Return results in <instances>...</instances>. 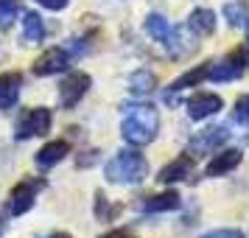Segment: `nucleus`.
Masks as SVG:
<instances>
[{
    "instance_id": "obj_1",
    "label": "nucleus",
    "mask_w": 249,
    "mask_h": 238,
    "mask_svg": "<svg viewBox=\"0 0 249 238\" xmlns=\"http://www.w3.org/2000/svg\"><path fill=\"white\" fill-rule=\"evenodd\" d=\"M160 132V112L154 104H132L124 107V124H121V135L129 146H148L157 140Z\"/></svg>"
},
{
    "instance_id": "obj_2",
    "label": "nucleus",
    "mask_w": 249,
    "mask_h": 238,
    "mask_svg": "<svg viewBox=\"0 0 249 238\" xmlns=\"http://www.w3.org/2000/svg\"><path fill=\"white\" fill-rule=\"evenodd\" d=\"M104 177H107V182H115V185H137L148 177V160L137 148L118 151L104 165Z\"/></svg>"
},
{
    "instance_id": "obj_3",
    "label": "nucleus",
    "mask_w": 249,
    "mask_h": 238,
    "mask_svg": "<svg viewBox=\"0 0 249 238\" xmlns=\"http://www.w3.org/2000/svg\"><path fill=\"white\" fill-rule=\"evenodd\" d=\"M249 68V45H238L232 48L227 56H221L218 62H210V81H235L241 79Z\"/></svg>"
},
{
    "instance_id": "obj_4",
    "label": "nucleus",
    "mask_w": 249,
    "mask_h": 238,
    "mask_svg": "<svg viewBox=\"0 0 249 238\" xmlns=\"http://www.w3.org/2000/svg\"><path fill=\"white\" fill-rule=\"evenodd\" d=\"M45 188H48L45 177H25V180H20L12 188V193H9V213L12 216H25L31 207H34L36 196L45 191Z\"/></svg>"
},
{
    "instance_id": "obj_5",
    "label": "nucleus",
    "mask_w": 249,
    "mask_h": 238,
    "mask_svg": "<svg viewBox=\"0 0 249 238\" xmlns=\"http://www.w3.org/2000/svg\"><path fill=\"white\" fill-rule=\"evenodd\" d=\"M53 124V115L48 107H31L25 110L17 124H14V140H31V137H42L48 135V129Z\"/></svg>"
},
{
    "instance_id": "obj_6",
    "label": "nucleus",
    "mask_w": 249,
    "mask_h": 238,
    "mask_svg": "<svg viewBox=\"0 0 249 238\" xmlns=\"http://www.w3.org/2000/svg\"><path fill=\"white\" fill-rule=\"evenodd\" d=\"M232 137V126L224 124V126H207L202 132L188 140V154L193 157H202V154H210V151H218V148L227 146V140Z\"/></svg>"
},
{
    "instance_id": "obj_7",
    "label": "nucleus",
    "mask_w": 249,
    "mask_h": 238,
    "mask_svg": "<svg viewBox=\"0 0 249 238\" xmlns=\"http://www.w3.org/2000/svg\"><path fill=\"white\" fill-rule=\"evenodd\" d=\"M90 87H92L90 73H84V70H70L68 76L62 79V84H59V104H62V110H73V107L90 92Z\"/></svg>"
},
{
    "instance_id": "obj_8",
    "label": "nucleus",
    "mask_w": 249,
    "mask_h": 238,
    "mask_svg": "<svg viewBox=\"0 0 249 238\" xmlns=\"http://www.w3.org/2000/svg\"><path fill=\"white\" fill-rule=\"evenodd\" d=\"M199 37L193 34L188 25H171V34L165 37L162 48L168 51L171 59H191L196 51H199Z\"/></svg>"
},
{
    "instance_id": "obj_9",
    "label": "nucleus",
    "mask_w": 249,
    "mask_h": 238,
    "mask_svg": "<svg viewBox=\"0 0 249 238\" xmlns=\"http://www.w3.org/2000/svg\"><path fill=\"white\" fill-rule=\"evenodd\" d=\"M70 59H73L70 48L53 45L34 62L31 73H34V76H56V73H65V70L70 68Z\"/></svg>"
},
{
    "instance_id": "obj_10",
    "label": "nucleus",
    "mask_w": 249,
    "mask_h": 238,
    "mask_svg": "<svg viewBox=\"0 0 249 238\" xmlns=\"http://www.w3.org/2000/svg\"><path fill=\"white\" fill-rule=\"evenodd\" d=\"M185 110H188V118L191 121H204V118H213L224 110V101L221 95L215 92H193L191 98L185 101Z\"/></svg>"
},
{
    "instance_id": "obj_11",
    "label": "nucleus",
    "mask_w": 249,
    "mask_h": 238,
    "mask_svg": "<svg viewBox=\"0 0 249 238\" xmlns=\"http://www.w3.org/2000/svg\"><path fill=\"white\" fill-rule=\"evenodd\" d=\"M244 160V151L241 148H218L213 154V160L204 165V177H227L230 171H235Z\"/></svg>"
},
{
    "instance_id": "obj_12",
    "label": "nucleus",
    "mask_w": 249,
    "mask_h": 238,
    "mask_svg": "<svg viewBox=\"0 0 249 238\" xmlns=\"http://www.w3.org/2000/svg\"><path fill=\"white\" fill-rule=\"evenodd\" d=\"M68 154H70V143L65 137H56V140H48L45 146L36 151L34 163H36V168L48 171V168H53V165H59Z\"/></svg>"
},
{
    "instance_id": "obj_13",
    "label": "nucleus",
    "mask_w": 249,
    "mask_h": 238,
    "mask_svg": "<svg viewBox=\"0 0 249 238\" xmlns=\"http://www.w3.org/2000/svg\"><path fill=\"white\" fill-rule=\"evenodd\" d=\"M193 174V154H179V157H174L168 165H162L157 174V182L162 185H174V182H182L188 180Z\"/></svg>"
},
{
    "instance_id": "obj_14",
    "label": "nucleus",
    "mask_w": 249,
    "mask_h": 238,
    "mask_svg": "<svg viewBox=\"0 0 249 238\" xmlns=\"http://www.w3.org/2000/svg\"><path fill=\"white\" fill-rule=\"evenodd\" d=\"M20 92H23V73L17 70L0 73V110H12L20 101Z\"/></svg>"
},
{
    "instance_id": "obj_15",
    "label": "nucleus",
    "mask_w": 249,
    "mask_h": 238,
    "mask_svg": "<svg viewBox=\"0 0 249 238\" xmlns=\"http://www.w3.org/2000/svg\"><path fill=\"white\" fill-rule=\"evenodd\" d=\"M182 204V196L177 191H165V193H154V196H146L140 202V210L143 213H168V210H177Z\"/></svg>"
},
{
    "instance_id": "obj_16",
    "label": "nucleus",
    "mask_w": 249,
    "mask_h": 238,
    "mask_svg": "<svg viewBox=\"0 0 249 238\" xmlns=\"http://www.w3.org/2000/svg\"><path fill=\"white\" fill-rule=\"evenodd\" d=\"M207 76H210V62H207V65H199V68H191L188 73H182L179 79L168 87V92H165V101H174V95H177V92L188 90V87H196V84H202Z\"/></svg>"
},
{
    "instance_id": "obj_17",
    "label": "nucleus",
    "mask_w": 249,
    "mask_h": 238,
    "mask_svg": "<svg viewBox=\"0 0 249 238\" xmlns=\"http://www.w3.org/2000/svg\"><path fill=\"white\" fill-rule=\"evenodd\" d=\"M185 25H188L196 37H210L215 31V12L199 6V9H193V12L188 14V23Z\"/></svg>"
},
{
    "instance_id": "obj_18",
    "label": "nucleus",
    "mask_w": 249,
    "mask_h": 238,
    "mask_svg": "<svg viewBox=\"0 0 249 238\" xmlns=\"http://www.w3.org/2000/svg\"><path fill=\"white\" fill-rule=\"evenodd\" d=\"M45 39V23L36 12H25L23 14V37L20 45H39Z\"/></svg>"
},
{
    "instance_id": "obj_19",
    "label": "nucleus",
    "mask_w": 249,
    "mask_h": 238,
    "mask_svg": "<svg viewBox=\"0 0 249 238\" xmlns=\"http://www.w3.org/2000/svg\"><path fill=\"white\" fill-rule=\"evenodd\" d=\"M143 28H146V34L154 39V42H165V37L171 34V23H168V17L165 14H160V12H151L146 17V23H143Z\"/></svg>"
},
{
    "instance_id": "obj_20",
    "label": "nucleus",
    "mask_w": 249,
    "mask_h": 238,
    "mask_svg": "<svg viewBox=\"0 0 249 238\" xmlns=\"http://www.w3.org/2000/svg\"><path fill=\"white\" fill-rule=\"evenodd\" d=\"M157 90V76L151 70H137L129 76V92L132 95H151Z\"/></svg>"
},
{
    "instance_id": "obj_21",
    "label": "nucleus",
    "mask_w": 249,
    "mask_h": 238,
    "mask_svg": "<svg viewBox=\"0 0 249 238\" xmlns=\"http://www.w3.org/2000/svg\"><path fill=\"white\" fill-rule=\"evenodd\" d=\"M224 17L232 28L249 25V3L247 0H230V3H224Z\"/></svg>"
},
{
    "instance_id": "obj_22",
    "label": "nucleus",
    "mask_w": 249,
    "mask_h": 238,
    "mask_svg": "<svg viewBox=\"0 0 249 238\" xmlns=\"http://www.w3.org/2000/svg\"><path fill=\"white\" fill-rule=\"evenodd\" d=\"M118 213H121V207L118 204H109L101 191H95V216H98V221H112Z\"/></svg>"
},
{
    "instance_id": "obj_23",
    "label": "nucleus",
    "mask_w": 249,
    "mask_h": 238,
    "mask_svg": "<svg viewBox=\"0 0 249 238\" xmlns=\"http://www.w3.org/2000/svg\"><path fill=\"white\" fill-rule=\"evenodd\" d=\"M17 0H0V28H9V25L17 20Z\"/></svg>"
},
{
    "instance_id": "obj_24",
    "label": "nucleus",
    "mask_w": 249,
    "mask_h": 238,
    "mask_svg": "<svg viewBox=\"0 0 249 238\" xmlns=\"http://www.w3.org/2000/svg\"><path fill=\"white\" fill-rule=\"evenodd\" d=\"M232 118H238V121H249V92L238 95V101H235V112H232Z\"/></svg>"
},
{
    "instance_id": "obj_25",
    "label": "nucleus",
    "mask_w": 249,
    "mask_h": 238,
    "mask_svg": "<svg viewBox=\"0 0 249 238\" xmlns=\"http://www.w3.org/2000/svg\"><path fill=\"white\" fill-rule=\"evenodd\" d=\"M202 238H247L241 230L235 227H227V230H210V233H204Z\"/></svg>"
},
{
    "instance_id": "obj_26",
    "label": "nucleus",
    "mask_w": 249,
    "mask_h": 238,
    "mask_svg": "<svg viewBox=\"0 0 249 238\" xmlns=\"http://www.w3.org/2000/svg\"><path fill=\"white\" fill-rule=\"evenodd\" d=\"M34 3L45 6L48 12H62V9H68V3H70V0H34Z\"/></svg>"
},
{
    "instance_id": "obj_27",
    "label": "nucleus",
    "mask_w": 249,
    "mask_h": 238,
    "mask_svg": "<svg viewBox=\"0 0 249 238\" xmlns=\"http://www.w3.org/2000/svg\"><path fill=\"white\" fill-rule=\"evenodd\" d=\"M87 157H79L76 160V165L79 168H87V165H95V160H98V148H92V151H84Z\"/></svg>"
},
{
    "instance_id": "obj_28",
    "label": "nucleus",
    "mask_w": 249,
    "mask_h": 238,
    "mask_svg": "<svg viewBox=\"0 0 249 238\" xmlns=\"http://www.w3.org/2000/svg\"><path fill=\"white\" fill-rule=\"evenodd\" d=\"M101 238H135V233L126 230V227H118V230H112V233H107V236H101Z\"/></svg>"
},
{
    "instance_id": "obj_29",
    "label": "nucleus",
    "mask_w": 249,
    "mask_h": 238,
    "mask_svg": "<svg viewBox=\"0 0 249 238\" xmlns=\"http://www.w3.org/2000/svg\"><path fill=\"white\" fill-rule=\"evenodd\" d=\"M42 238H73L70 233H62V230H56V233H48V236H42Z\"/></svg>"
},
{
    "instance_id": "obj_30",
    "label": "nucleus",
    "mask_w": 249,
    "mask_h": 238,
    "mask_svg": "<svg viewBox=\"0 0 249 238\" xmlns=\"http://www.w3.org/2000/svg\"><path fill=\"white\" fill-rule=\"evenodd\" d=\"M247 45H249V25H247Z\"/></svg>"
}]
</instances>
